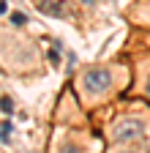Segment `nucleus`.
Returning <instances> with one entry per match:
<instances>
[{
	"instance_id": "5",
	"label": "nucleus",
	"mask_w": 150,
	"mask_h": 153,
	"mask_svg": "<svg viewBox=\"0 0 150 153\" xmlns=\"http://www.w3.org/2000/svg\"><path fill=\"white\" fill-rule=\"evenodd\" d=\"M25 22H27V16H25L22 11H14V14H11V25H16V27H22Z\"/></svg>"
},
{
	"instance_id": "8",
	"label": "nucleus",
	"mask_w": 150,
	"mask_h": 153,
	"mask_svg": "<svg viewBox=\"0 0 150 153\" xmlns=\"http://www.w3.org/2000/svg\"><path fill=\"white\" fill-rule=\"evenodd\" d=\"M145 93H147V96H150V79H147V82H145Z\"/></svg>"
},
{
	"instance_id": "9",
	"label": "nucleus",
	"mask_w": 150,
	"mask_h": 153,
	"mask_svg": "<svg viewBox=\"0 0 150 153\" xmlns=\"http://www.w3.org/2000/svg\"><path fill=\"white\" fill-rule=\"evenodd\" d=\"M82 3H87V6H93V3H96V0H82Z\"/></svg>"
},
{
	"instance_id": "1",
	"label": "nucleus",
	"mask_w": 150,
	"mask_h": 153,
	"mask_svg": "<svg viewBox=\"0 0 150 153\" xmlns=\"http://www.w3.org/2000/svg\"><path fill=\"white\" fill-rule=\"evenodd\" d=\"M82 85H85L87 93H104V90H109V85H112V74H109L106 68H90V71H85V76H82Z\"/></svg>"
},
{
	"instance_id": "2",
	"label": "nucleus",
	"mask_w": 150,
	"mask_h": 153,
	"mask_svg": "<svg viewBox=\"0 0 150 153\" xmlns=\"http://www.w3.org/2000/svg\"><path fill=\"white\" fill-rule=\"evenodd\" d=\"M142 134H145V128H142L139 120H120L117 128H115V140L117 142H128V140H139Z\"/></svg>"
},
{
	"instance_id": "4",
	"label": "nucleus",
	"mask_w": 150,
	"mask_h": 153,
	"mask_svg": "<svg viewBox=\"0 0 150 153\" xmlns=\"http://www.w3.org/2000/svg\"><path fill=\"white\" fill-rule=\"evenodd\" d=\"M0 112H3V115H11V112H14V101L8 99V96L0 99Z\"/></svg>"
},
{
	"instance_id": "3",
	"label": "nucleus",
	"mask_w": 150,
	"mask_h": 153,
	"mask_svg": "<svg viewBox=\"0 0 150 153\" xmlns=\"http://www.w3.org/2000/svg\"><path fill=\"white\" fill-rule=\"evenodd\" d=\"M11 131H14L11 120H3V123H0V142H8L11 140Z\"/></svg>"
},
{
	"instance_id": "6",
	"label": "nucleus",
	"mask_w": 150,
	"mask_h": 153,
	"mask_svg": "<svg viewBox=\"0 0 150 153\" xmlns=\"http://www.w3.org/2000/svg\"><path fill=\"white\" fill-rule=\"evenodd\" d=\"M49 60H52V63H60V49L52 47V49H49Z\"/></svg>"
},
{
	"instance_id": "7",
	"label": "nucleus",
	"mask_w": 150,
	"mask_h": 153,
	"mask_svg": "<svg viewBox=\"0 0 150 153\" xmlns=\"http://www.w3.org/2000/svg\"><path fill=\"white\" fill-rule=\"evenodd\" d=\"M6 8H8V6H6V0H0V14H6Z\"/></svg>"
}]
</instances>
